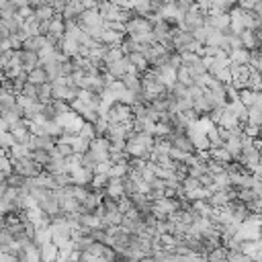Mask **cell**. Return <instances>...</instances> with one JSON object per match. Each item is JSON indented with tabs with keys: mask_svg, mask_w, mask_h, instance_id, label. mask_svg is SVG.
<instances>
[{
	"mask_svg": "<svg viewBox=\"0 0 262 262\" xmlns=\"http://www.w3.org/2000/svg\"><path fill=\"white\" fill-rule=\"evenodd\" d=\"M205 16H207V12L201 8V6H194L190 12H186L184 14V18H182V29H186V31H190V33H194L196 29H201L203 25H205Z\"/></svg>",
	"mask_w": 262,
	"mask_h": 262,
	"instance_id": "1",
	"label": "cell"
},
{
	"mask_svg": "<svg viewBox=\"0 0 262 262\" xmlns=\"http://www.w3.org/2000/svg\"><path fill=\"white\" fill-rule=\"evenodd\" d=\"M98 10H100V14H102V18L106 23H119V16H121V10L123 8L115 0H100Z\"/></svg>",
	"mask_w": 262,
	"mask_h": 262,
	"instance_id": "2",
	"label": "cell"
},
{
	"mask_svg": "<svg viewBox=\"0 0 262 262\" xmlns=\"http://www.w3.org/2000/svg\"><path fill=\"white\" fill-rule=\"evenodd\" d=\"M18 57H20V63H23V70H25V72H31V70H35L37 66H41V57H39L37 51L18 49Z\"/></svg>",
	"mask_w": 262,
	"mask_h": 262,
	"instance_id": "3",
	"label": "cell"
},
{
	"mask_svg": "<svg viewBox=\"0 0 262 262\" xmlns=\"http://www.w3.org/2000/svg\"><path fill=\"white\" fill-rule=\"evenodd\" d=\"M27 74H29V82H31V84L41 86V84H45V82H51V80H49V74H47V70H45L43 63L37 66L35 70H31V72H27Z\"/></svg>",
	"mask_w": 262,
	"mask_h": 262,
	"instance_id": "4",
	"label": "cell"
},
{
	"mask_svg": "<svg viewBox=\"0 0 262 262\" xmlns=\"http://www.w3.org/2000/svg\"><path fill=\"white\" fill-rule=\"evenodd\" d=\"M229 59H231V63L246 66V63H250V59H252V49H246V47L233 49V51L229 53Z\"/></svg>",
	"mask_w": 262,
	"mask_h": 262,
	"instance_id": "5",
	"label": "cell"
},
{
	"mask_svg": "<svg viewBox=\"0 0 262 262\" xmlns=\"http://www.w3.org/2000/svg\"><path fill=\"white\" fill-rule=\"evenodd\" d=\"M154 70H156V74L168 84V88L176 82V74H178L176 68H172V66H158V68H154Z\"/></svg>",
	"mask_w": 262,
	"mask_h": 262,
	"instance_id": "6",
	"label": "cell"
},
{
	"mask_svg": "<svg viewBox=\"0 0 262 262\" xmlns=\"http://www.w3.org/2000/svg\"><path fill=\"white\" fill-rule=\"evenodd\" d=\"M104 194L115 196V199L123 196L125 194V190H123V178H108V182L104 186Z\"/></svg>",
	"mask_w": 262,
	"mask_h": 262,
	"instance_id": "7",
	"label": "cell"
},
{
	"mask_svg": "<svg viewBox=\"0 0 262 262\" xmlns=\"http://www.w3.org/2000/svg\"><path fill=\"white\" fill-rule=\"evenodd\" d=\"M55 14H57V12H55V8H53L51 4H41V6L35 8V18H37L39 23H43V20H51Z\"/></svg>",
	"mask_w": 262,
	"mask_h": 262,
	"instance_id": "8",
	"label": "cell"
},
{
	"mask_svg": "<svg viewBox=\"0 0 262 262\" xmlns=\"http://www.w3.org/2000/svg\"><path fill=\"white\" fill-rule=\"evenodd\" d=\"M90 139H86V137H82V135H76L74 139H72V147H74V154H86L88 149H90Z\"/></svg>",
	"mask_w": 262,
	"mask_h": 262,
	"instance_id": "9",
	"label": "cell"
},
{
	"mask_svg": "<svg viewBox=\"0 0 262 262\" xmlns=\"http://www.w3.org/2000/svg\"><path fill=\"white\" fill-rule=\"evenodd\" d=\"M176 82H180V84H184V86H192V84H196L194 82V78H192V74H190V70L186 68V66H180L178 68V74H176Z\"/></svg>",
	"mask_w": 262,
	"mask_h": 262,
	"instance_id": "10",
	"label": "cell"
},
{
	"mask_svg": "<svg viewBox=\"0 0 262 262\" xmlns=\"http://www.w3.org/2000/svg\"><path fill=\"white\" fill-rule=\"evenodd\" d=\"M213 180H215L217 188H231V174L227 170H221V172L213 174Z\"/></svg>",
	"mask_w": 262,
	"mask_h": 262,
	"instance_id": "11",
	"label": "cell"
},
{
	"mask_svg": "<svg viewBox=\"0 0 262 262\" xmlns=\"http://www.w3.org/2000/svg\"><path fill=\"white\" fill-rule=\"evenodd\" d=\"M121 51L125 53V55H129V53H135V51H139V43L133 39V37H129V35H125L123 37V41H121Z\"/></svg>",
	"mask_w": 262,
	"mask_h": 262,
	"instance_id": "12",
	"label": "cell"
},
{
	"mask_svg": "<svg viewBox=\"0 0 262 262\" xmlns=\"http://www.w3.org/2000/svg\"><path fill=\"white\" fill-rule=\"evenodd\" d=\"M39 100L41 102H51L53 100V86L51 82H45L39 86Z\"/></svg>",
	"mask_w": 262,
	"mask_h": 262,
	"instance_id": "13",
	"label": "cell"
},
{
	"mask_svg": "<svg viewBox=\"0 0 262 262\" xmlns=\"http://www.w3.org/2000/svg\"><path fill=\"white\" fill-rule=\"evenodd\" d=\"M31 158H33L35 162H39V164L45 166V164L51 160V149H41V147H37V149L31 151Z\"/></svg>",
	"mask_w": 262,
	"mask_h": 262,
	"instance_id": "14",
	"label": "cell"
},
{
	"mask_svg": "<svg viewBox=\"0 0 262 262\" xmlns=\"http://www.w3.org/2000/svg\"><path fill=\"white\" fill-rule=\"evenodd\" d=\"M248 125H254V127H260L262 129V111L252 106L250 113H248Z\"/></svg>",
	"mask_w": 262,
	"mask_h": 262,
	"instance_id": "15",
	"label": "cell"
},
{
	"mask_svg": "<svg viewBox=\"0 0 262 262\" xmlns=\"http://www.w3.org/2000/svg\"><path fill=\"white\" fill-rule=\"evenodd\" d=\"M174 6H176V10L180 12V16H184L186 12H190V10L196 6V0H176Z\"/></svg>",
	"mask_w": 262,
	"mask_h": 262,
	"instance_id": "16",
	"label": "cell"
},
{
	"mask_svg": "<svg viewBox=\"0 0 262 262\" xmlns=\"http://www.w3.org/2000/svg\"><path fill=\"white\" fill-rule=\"evenodd\" d=\"M239 100H242L248 108H252V106H254V90H252V88H242V90H239Z\"/></svg>",
	"mask_w": 262,
	"mask_h": 262,
	"instance_id": "17",
	"label": "cell"
},
{
	"mask_svg": "<svg viewBox=\"0 0 262 262\" xmlns=\"http://www.w3.org/2000/svg\"><path fill=\"white\" fill-rule=\"evenodd\" d=\"M170 158H172V162H186L188 160V151H184V149H180V147H170V154H168Z\"/></svg>",
	"mask_w": 262,
	"mask_h": 262,
	"instance_id": "18",
	"label": "cell"
},
{
	"mask_svg": "<svg viewBox=\"0 0 262 262\" xmlns=\"http://www.w3.org/2000/svg\"><path fill=\"white\" fill-rule=\"evenodd\" d=\"M256 2H258V0H237V4H239L242 8H246V10H254Z\"/></svg>",
	"mask_w": 262,
	"mask_h": 262,
	"instance_id": "19",
	"label": "cell"
},
{
	"mask_svg": "<svg viewBox=\"0 0 262 262\" xmlns=\"http://www.w3.org/2000/svg\"><path fill=\"white\" fill-rule=\"evenodd\" d=\"M82 4H84L86 8H96V6L100 4V0H82Z\"/></svg>",
	"mask_w": 262,
	"mask_h": 262,
	"instance_id": "20",
	"label": "cell"
},
{
	"mask_svg": "<svg viewBox=\"0 0 262 262\" xmlns=\"http://www.w3.org/2000/svg\"><path fill=\"white\" fill-rule=\"evenodd\" d=\"M141 262H158V260H156V258H154V256H145V258H143V260H141Z\"/></svg>",
	"mask_w": 262,
	"mask_h": 262,
	"instance_id": "21",
	"label": "cell"
}]
</instances>
